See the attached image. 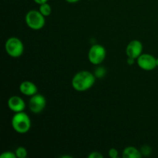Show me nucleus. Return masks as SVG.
<instances>
[{
	"mask_svg": "<svg viewBox=\"0 0 158 158\" xmlns=\"http://www.w3.org/2000/svg\"><path fill=\"white\" fill-rule=\"evenodd\" d=\"M96 77L87 70H81L77 73L72 79V86L77 92H85L94 85Z\"/></svg>",
	"mask_w": 158,
	"mask_h": 158,
	"instance_id": "1",
	"label": "nucleus"
},
{
	"mask_svg": "<svg viewBox=\"0 0 158 158\" xmlns=\"http://www.w3.org/2000/svg\"><path fill=\"white\" fill-rule=\"evenodd\" d=\"M11 123L14 131L20 134H24L29 132L32 125L30 117L24 111L15 113L12 117Z\"/></svg>",
	"mask_w": 158,
	"mask_h": 158,
	"instance_id": "2",
	"label": "nucleus"
},
{
	"mask_svg": "<svg viewBox=\"0 0 158 158\" xmlns=\"http://www.w3.org/2000/svg\"><path fill=\"white\" fill-rule=\"evenodd\" d=\"M25 21L29 29L32 30H40L46 24V17L39 10L32 9L26 13Z\"/></svg>",
	"mask_w": 158,
	"mask_h": 158,
	"instance_id": "3",
	"label": "nucleus"
},
{
	"mask_svg": "<svg viewBox=\"0 0 158 158\" xmlns=\"http://www.w3.org/2000/svg\"><path fill=\"white\" fill-rule=\"evenodd\" d=\"M5 49L9 56L18 58L24 52V45L20 39L17 37H10L6 41Z\"/></svg>",
	"mask_w": 158,
	"mask_h": 158,
	"instance_id": "4",
	"label": "nucleus"
},
{
	"mask_svg": "<svg viewBox=\"0 0 158 158\" xmlns=\"http://www.w3.org/2000/svg\"><path fill=\"white\" fill-rule=\"evenodd\" d=\"M106 56V49L100 44L93 45L88 52V60L92 64L100 65L104 61Z\"/></svg>",
	"mask_w": 158,
	"mask_h": 158,
	"instance_id": "5",
	"label": "nucleus"
},
{
	"mask_svg": "<svg viewBox=\"0 0 158 158\" xmlns=\"http://www.w3.org/2000/svg\"><path fill=\"white\" fill-rule=\"evenodd\" d=\"M46 106V100L42 94L37 93L35 95L30 97L29 101V110L33 114H40L44 110Z\"/></svg>",
	"mask_w": 158,
	"mask_h": 158,
	"instance_id": "6",
	"label": "nucleus"
},
{
	"mask_svg": "<svg viewBox=\"0 0 158 158\" xmlns=\"http://www.w3.org/2000/svg\"><path fill=\"white\" fill-rule=\"evenodd\" d=\"M137 63L140 69L151 71L157 66V58L149 53H142L137 59Z\"/></svg>",
	"mask_w": 158,
	"mask_h": 158,
	"instance_id": "7",
	"label": "nucleus"
},
{
	"mask_svg": "<svg viewBox=\"0 0 158 158\" xmlns=\"http://www.w3.org/2000/svg\"><path fill=\"white\" fill-rule=\"evenodd\" d=\"M126 53L127 57L137 59L143 53V44L140 40H134L130 42L126 48Z\"/></svg>",
	"mask_w": 158,
	"mask_h": 158,
	"instance_id": "8",
	"label": "nucleus"
},
{
	"mask_svg": "<svg viewBox=\"0 0 158 158\" xmlns=\"http://www.w3.org/2000/svg\"><path fill=\"white\" fill-rule=\"evenodd\" d=\"M8 106L11 111L15 114L24 111L26 108V103L23 99L19 96H12L8 100Z\"/></svg>",
	"mask_w": 158,
	"mask_h": 158,
	"instance_id": "9",
	"label": "nucleus"
},
{
	"mask_svg": "<svg viewBox=\"0 0 158 158\" xmlns=\"http://www.w3.org/2000/svg\"><path fill=\"white\" fill-rule=\"evenodd\" d=\"M19 90L22 94L28 97H32L38 93V87L32 82L26 80L20 83Z\"/></svg>",
	"mask_w": 158,
	"mask_h": 158,
	"instance_id": "10",
	"label": "nucleus"
},
{
	"mask_svg": "<svg viewBox=\"0 0 158 158\" xmlns=\"http://www.w3.org/2000/svg\"><path fill=\"white\" fill-rule=\"evenodd\" d=\"M122 156L124 158H140L143 155L140 150L134 147L130 146L124 148Z\"/></svg>",
	"mask_w": 158,
	"mask_h": 158,
	"instance_id": "11",
	"label": "nucleus"
},
{
	"mask_svg": "<svg viewBox=\"0 0 158 158\" xmlns=\"http://www.w3.org/2000/svg\"><path fill=\"white\" fill-rule=\"evenodd\" d=\"M39 11L44 15L45 17L49 16L52 12V8H51L50 5L48 4V2L43 3V4L40 5V9Z\"/></svg>",
	"mask_w": 158,
	"mask_h": 158,
	"instance_id": "12",
	"label": "nucleus"
},
{
	"mask_svg": "<svg viewBox=\"0 0 158 158\" xmlns=\"http://www.w3.org/2000/svg\"><path fill=\"white\" fill-rule=\"evenodd\" d=\"M15 153L16 157L18 158H26L28 155L27 150L23 147H19L18 148H16Z\"/></svg>",
	"mask_w": 158,
	"mask_h": 158,
	"instance_id": "13",
	"label": "nucleus"
},
{
	"mask_svg": "<svg viewBox=\"0 0 158 158\" xmlns=\"http://www.w3.org/2000/svg\"><path fill=\"white\" fill-rule=\"evenodd\" d=\"M0 158H16L15 152L12 151H5L0 154Z\"/></svg>",
	"mask_w": 158,
	"mask_h": 158,
	"instance_id": "14",
	"label": "nucleus"
},
{
	"mask_svg": "<svg viewBox=\"0 0 158 158\" xmlns=\"http://www.w3.org/2000/svg\"><path fill=\"white\" fill-rule=\"evenodd\" d=\"M140 151L143 156H149L151 153V148L149 146L144 145V146L142 147Z\"/></svg>",
	"mask_w": 158,
	"mask_h": 158,
	"instance_id": "15",
	"label": "nucleus"
},
{
	"mask_svg": "<svg viewBox=\"0 0 158 158\" xmlns=\"http://www.w3.org/2000/svg\"><path fill=\"white\" fill-rule=\"evenodd\" d=\"M105 73H106V70L103 67H98L96 69L94 75H95V77L100 78V77H103L105 75Z\"/></svg>",
	"mask_w": 158,
	"mask_h": 158,
	"instance_id": "16",
	"label": "nucleus"
},
{
	"mask_svg": "<svg viewBox=\"0 0 158 158\" xmlns=\"http://www.w3.org/2000/svg\"><path fill=\"white\" fill-rule=\"evenodd\" d=\"M108 156L110 158L118 157V151L116 148H111L108 151Z\"/></svg>",
	"mask_w": 158,
	"mask_h": 158,
	"instance_id": "17",
	"label": "nucleus"
},
{
	"mask_svg": "<svg viewBox=\"0 0 158 158\" xmlns=\"http://www.w3.org/2000/svg\"><path fill=\"white\" fill-rule=\"evenodd\" d=\"M103 156L100 154V152H97V151H94V152H91L90 154L88 155L89 158H103Z\"/></svg>",
	"mask_w": 158,
	"mask_h": 158,
	"instance_id": "18",
	"label": "nucleus"
},
{
	"mask_svg": "<svg viewBox=\"0 0 158 158\" xmlns=\"http://www.w3.org/2000/svg\"><path fill=\"white\" fill-rule=\"evenodd\" d=\"M33 1L35 2L36 4L41 5V4H43V3L48 2V1H49V0H33Z\"/></svg>",
	"mask_w": 158,
	"mask_h": 158,
	"instance_id": "19",
	"label": "nucleus"
},
{
	"mask_svg": "<svg viewBox=\"0 0 158 158\" xmlns=\"http://www.w3.org/2000/svg\"><path fill=\"white\" fill-rule=\"evenodd\" d=\"M135 60H134V59L130 58V57H128V58H127V63H128V64H130V65H133L134 63H135Z\"/></svg>",
	"mask_w": 158,
	"mask_h": 158,
	"instance_id": "20",
	"label": "nucleus"
},
{
	"mask_svg": "<svg viewBox=\"0 0 158 158\" xmlns=\"http://www.w3.org/2000/svg\"><path fill=\"white\" fill-rule=\"evenodd\" d=\"M66 1L69 3H76V2H78L80 1V0H66Z\"/></svg>",
	"mask_w": 158,
	"mask_h": 158,
	"instance_id": "21",
	"label": "nucleus"
},
{
	"mask_svg": "<svg viewBox=\"0 0 158 158\" xmlns=\"http://www.w3.org/2000/svg\"><path fill=\"white\" fill-rule=\"evenodd\" d=\"M157 66L158 67V58H157Z\"/></svg>",
	"mask_w": 158,
	"mask_h": 158,
	"instance_id": "22",
	"label": "nucleus"
},
{
	"mask_svg": "<svg viewBox=\"0 0 158 158\" xmlns=\"http://www.w3.org/2000/svg\"><path fill=\"white\" fill-rule=\"evenodd\" d=\"M88 1H93V0H88Z\"/></svg>",
	"mask_w": 158,
	"mask_h": 158,
	"instance_id": "23",
	"label": "nucleus"
}]
</instances>
